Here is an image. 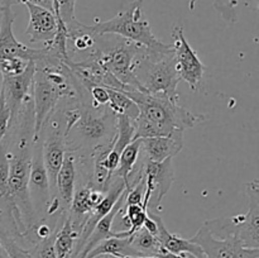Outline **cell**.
Segmentation results:
<instances>
[{
    "instance_id": "obj_11",
    "label": "cell",
    "mask_w": 259,
    "mask_h": 258,
    "mask_svg": "<svg viewBox=\"0 0 259 258\" xmlns=\"http://www.w3.org/2000/svg\"><path fill=\"white\" fill-rule=\"evenodd\" d=\"M28 189H29L30 201L35 210L38 222L46 219L51 202V190L47 169H46L45 161H43L42 138L40 137L37 141L33 142Z\"/></svg>"
},
{
    "instance_id": "obj_16",
    "label": "cell",
    "mask_w": 259,
    "mask_h": 258,
    "mask_svg": "<svg viewBox=\"0 0 259 258\" xmlns=\"http://www.w3.org/2000/svg\"><path fill=\"white\" fill-rule=\"evenodd\" d=\"M184 148V132L176 131L168 136L151 137L142 139V151L146 159L151 162H163L174 158Z\"/></svg>"
},
{
    "instance_id": "obj_33",
    "label": "cell",
    "mask_w": 259,
    "mask_h": 258,
    "mask_svg": "<svg viewBox=\"0 0 259 258\" xmlns=\"http://www.w3.org/2000/svg\"><path fill=\"white\" fill-rule=\"evenodd\" d=\"M0 258H9V257H8L7 252H5L4 247H3L2 242H0Z\"/></svg>"
},
{
    "instance_id": "obj_29",
    "label": "cell",
    "mask_w": 259,
    "mask_h": 258,
    "mask_svg": "<svg viewBox=\"0 0 259 258\" xmlns=\"http://www.w3.org/2000/svg\"><path fill=\"white\" fill-rule=\"evenodd\" d=\"M28 62L29 61L24 60V58H13V60H9L0 65V72H2V75H18V73L24 71Z\"/></svg>"
},
{
    "instance_id": "obj_20",
    "label": "cell",
    "mask_w": 259,
    "mask_h": 258,
    "mask_svg": "<svg viewBox=\"0 0 259 258\" xmlns=\"http://www.w3.org/2000/svg\"><path fill=\"white\" fill-rule=\"evenodd\" d=\"M77 237L78 230L72 224L68 214H66L55 235V250L57 258H71Z\"/></svg>"
},
{
    "instance_id": "obj_9",
    "label": "cell",
    "mask_w": 259,
    "mask_h": 258,
    "mask_svg": "<svg viewBox=\"0 0 259 258\" xmlns=\"http://www.w3.org/2000/svg\"><path fill=\"white\" fill-rule=\"evenodd\" d=\"M13 0H4L0 5V65L13 58H24L27 61H42L47 57L48 47L30 48L20 43L13 33L15 13L13 12Z\"/></svg>"
},
{
    "instance_id": "obj_21",
    "label": "cell",
    "mask_w": 259,
    "mask_h": 258,
    "mask_svg": "<svg viewBox=\"0 0 259 258\" xmlns=\"http://www.w3.org/2000/svg\"><path fill=\"white\" fill-rule=\"evenodd\" d=\"M142 151V139H133L125 148L121 151L119 164L113 175L120 177L124 181L125 186L128 185V180L133 171L136 169L137 161L139 158V154Z\"/></svg>"
},
{
    "instance_id": "obj_6",
    "label": "cell",
    "mask_w": 259,
    "mask_h": 258,
    "mask_svg": "<svg viewBox=\"0 0 259 258\" xmlns=\"http://www.w3.org/2000/svg\"><path fill=\"white\" fill-rule=\"evenodd\" d=\"M144 50L146 48L142 46L123 38L116 46L105 48V50H96L95 52H91V55L121 85H124L125 91H144L138 78L136 77L137 62Z\"/></svg>"
},
{
    "instance_id": "obj_2",
    "label": "cell",
    "mask_w": 259,
    "mask_h": 258,
    "mask_svg": "<svg viewBox=\"0 0 259 258\" xmlns=\"http://www.w3.org/2000/svg\"><path fill=\"white\" fill-rule=\"evenodd\" d=\"M86 32L94 37H103L106 34H115L126 40L137 43L146 48L148 52L167 53L174 48L172 45H166L157 39L151 29V24L146 19L142 9V0H136L118 15L105 22L95 23L94 25L83 24Z\"/></svg>"
},
{
    "instance_id": "obj_30",
    "label": "cell",
    "mask_w": 259,
    "mask_h": 258,
    "mask_svg": "<svg viewBox=\"0 0 259 258\" xmlns=\"http://www.w3.org/2000/svg\"><path fill=\"white\" fill-rule=\"evenodd\" d=\"M10 120H12V114H10V110L9 108H8L7 103H5L4 95H3V93L0 91V143H2L5 134L8 133Z\"/></svg>"
},
{
    "instance_id": "obj_13",
    "label": "cell",
    "mask_w": 259,
    "mask_h": 258,
    "mask_svg": "<svg viewBox=\"0 0 259 258\" xmlns=\"http://www.w3.org/2000/svg\"><path fill=\"white\" fill-rule=\"evenodd\" d=\"M34 72V61H29L23 72L18 75H2L3 82L0 91L4 95L5 103L12 114V119L17 115L20 108L33 98Z\"/></svg>"
},
{
    "instance_id": "obj_17",
    "label": "cell",
    "mask_w": 259,
    "mask_h": 258,
    "mask_svg": "<svg viewBox=\"0 0 259 258\" xmlns=\"http://www.w3.org/2000/svg\"><path fill=\"white\" fill-rule=\"evenodd\" d=\"M77 181V164H76V153L72 151H66L62 166L56 179V191H57L58 205L62 212H67L72 201Z\"/></svg>"
},
{
    "instance_id": "obj_8",
    "label": "cell",
    "mask_w": 259,
    "mask_h": 258,
    "mask_svg": "<svg viewBox=\"0 0 259 258\" xmlns=\"http://www.w3.org/2000/svg\"><path fill=\"white\" fill-rule=\"evenodd\" d=\"M138 172L144 179V196L142 204L147 209V212L159 214L162 200L169 191L175 180L172 158L163 162L144 159Z\"/></svg>"
},
{
    "instance_id": "obj_32",
    "label": "cell",
    "mask_w": 259,
    "mask_h": 258,
    "mask_svg": "<svg viewBox=\"0 0 259 258\" xmlns=\"http://www.w3.org/2000/svg\"><path fill=\"white\" fill-rule=\"evenodd\" d=\"M197 2H199V0H190V3H189L190 10L195 9V5H196ZM220 2L224 4V7L227 8L228 10H229V9L234 10L235 7H237V4H238V0H220Z\"/></svg>"
},
{
    "instance_id": "obj_18",
    "label": "cell",
    "mask_w": 259,
    "mask_h": 258,
    "mask_svg": "<svg viewBox=\"0 0 259 258\" xmlns=\"http://www.w3.org/2000/svg\"><path fill=\"white\" fill-rule=\"evenodd\" d=\"M147 214L151 215L156 220L157 228H158L157 238H158L159 244L163 249H166L167 252L175 253V254L186 253V254H191L195 258H205L204 252L199 244L194 243L191 239H185L180 235L169 233L164 225L163 220H162L161 215L157 214V212H147Z\"/></svg>"
},
{
    "instance_id": "obj_31",
    "label": "cell",
    "mask_w": 259,
    "mask_h": 258,
    "mask_svg": "<svg viewBox=\"0 0 259 258\" xmlns=\"http://www.w3.org/2000/svg\"><path fill=\"white\" fill-rule=\"evenodd\" d=\"M22 4H25V3H32V4L39 5V7L46 8V9L53 12V3L52 0H18Z\"/></svg>"
},
{
    "instance_id": "obj_27",
    "label": "cell",
    "mask_w": 259,
    "mask_h": 258,
    "mask_svg": "<svg viewBox=\"0 0 259 258\" xmlns=\"http://www.w3.org/2000/svg\"><path fill=\"white\" fill-rule=\"evenodd\" d=\"M53 12H57L65 24L75 22V8L76 0H52Z\"/></svg>"
},
{
    "instance_id": "obj_5",
    "label": "cell",
    "mask_w": 259,
    "mask_h": 258,
    "mask_svg": "<svg viewBox=\"0 0 259 258\" xmlns=\"http://www.w3.org/2000/svg\"><path fill=\"white\" fill-rule=\"evenodd\" d=\"M248 197V211L245 214L207 220L205 227L215 237L238 238L245 247L259 248V182H249L245 186Z\"/></svg>"
},
{
    "instance_id": "obj_28",
    "label": "cell",
    "mask_w": 259,
    "mask_h": 258,
    "mask_svg": "<svg viewBox=\"0 0 259 258\" xmlns=\"http://www.w3.org/2000/svg\"><path fill=\"white\" fill-rule=\"evenodd\" d=\"M5 252L9 258H33L29 249L22 247L19 243L13 239H0Z\"/></svg>"
},
{
    "instance_id": "obj_24",
    "label": "cell",
    "mask_w": 259,
    "mask_h": 258,
    "mask_svg": "<svg viewBox=\"0 0 259 258\" xmlns=\"http://www.w3.org/2000/svg\"><path fill=\"white\" fill-rule=\"evenodd\" d=\"M57 232V230H56ZM56 232L48 238L39 240L29 248V252L33 258H57L55 250V235Z\"/></svg>"
},
{
    "instance_id": "obj_1",
    "label": "cell",
    "mask_w": 259,
    "mask_h": 258,
    "mask_svg": "<svg viewBox=\"0 0 259 258\" xmlns=\"http://www.w3.org/2000/svg\"><path fill=\"white\" fill-rule=\"evenodd\" d=\"M138 106V115L134 119V139L163 137L194 128L196 124L209 120L205 114H194L182 108L179 103L172 101L161 94H148L144 91H124Z\"/></svg>"
},
{
    "instance_id": "obj_26",
    "label": "cell",
    "mask_w": 259,
    "mask_h": 258,
    "mask_svg": "<svg viewBox=\"0 0 259 258\" xmlns=\"http://www.w3.org/2000/svg\"><path fill=\"white\" fill-rule=\"evenodd\" d=\"M8 179H9V158L8 143L3 139L0 143V195H8Z\"/></svg>"
},
{
    "instance_id": "obj_7",
    "label": "cell",
    "mask_w": 259,
    "mask_h": 258,
    "mask_svg": "<svg viewBox=\"0 0 259 258\" xmlns=\"http://www.w3.org/2000/svg\"><path fill=\"white\" fill-rule=\"evenodd\" d=\"M65 98L78 99V81L75 89L58 86L46 76L42 68L35 67L33 78V111H34V132L33 139L37 141L51 115L58 104Z\"/></svg>"
},
{
    "instance_id": "obj_3",
    "label": "cell",
    "mask_w": 259,
    "mask_h": 258,
    "mask_svg": "<svg viewBox=\"0 0 259 258\" xmlns=\"http://www.w3.org/2000/svg\"><path fill=\"white\" fill-rule=\"evenodd\" d=\"M80 101L78 116L67 133L65 134L67 151L77 153L82 148H90V153L96 147L110 144L116 133V116L108 106L99 114L90 101Z\"/></svg>"
},
{
    "instance_id": "obj_25",
    "label": "cell",
    "mask_w": 259,
    "mask_h": 258,
    "mask_svg": "<svg viewBox=\"0 0 259 258\" xmlns=\"http://www.w3.org/2000/svg\"><path fill=\"white\" fill-rule=\"evenodd\" d=\"M83 88L88 90L90 94L91 100L90 104L94 109H100L108 106L109 103V93L108 88L101 85H94V83H88V85H82Z\"/></svg>"
},
{
    "instance_id": "obj_12",
    "label": "cell",
    "mask_w": 259,
    "mask_h": 258,
    "mask_svg": "<svg viewBox=\"0 0 259 258\" xmlns=\"http://www.w3.org/2000/svg\"><path fill=\"white\" fill-rule=\"evenodd\" d=\"M191 240L201 247L205 258H259V248L245 247L238 238L215 237L202 225Z\"/></svg>"
},
{
    "instance_id": "obj_23",
    "label": "cell",
    "mask_w": 259,
    "mask_h": 258,
    "mask_svg": "<svg viewBox=\"0 0 259 258\" xmlns=\"http://www.w3.org/2000/svg\"><path fill=\"white\" fill-rule=\"evenodd\" d=\"M109 93V103L108 108L113 111L115 115H125L131 118L132 120L137 118L139 110L133 100L125 95L124 91L115 90V89L108 88Z\"/></svg>"
},
{
    "instance_id": "obj_34",
    "label": "cell",
    "mask_w": 259,
    "mask_h": 258,
    "mask_svg": "<svg viewBox=\"0 0 259 258\" xmlns=\"http://www.w3.org/2000/svg\"><path fill=\"white\" fill-rule=\"evenodd\" d=\"M94 258H120V257H115V255H110V254H101V255H98V257H94Z\"/></svg>"
},
{
    "instance_id": "obj_4",
    "label": "cell",
    "mask_w": 259,
    "mask_h": 258,
    "mask_svg": "<svg viewBox=\"0 0 259 258\" xmlns=\"http://www.w3.org/2000/svg\"><path fill=\"white\" fill-rule=\"evenodd\" d=\"M136 77L148 94H161L179 103L177 86L179 71L174 57V50L167 53H154L144 50L136 66Z\"/></svg>"
},
{
    "instance_id": "obj_14",
    "label": "cell",
    "mask_w": 259,
    "mask_h": 258,
    "mask_svg": "<svg viewBox=\"0 0 259 258\" xmlns=\"http://www.w3.org/2000/svg\"><path fill=\"white\" fill-rule=\"evenodd\" d=\"M24 5L29 12V23L25 29L29 42L48 46L57 33L58 24L55 13L32 3H25Z\"/></svg>"
},
{
    "instance_id": "obj_19",
    "label": "cell",
    "mask_w": 259,
    "mask_h": 258,
    "mask_svg": "<svg viewBox=\"0 0 259 258\" xmlns=\"http://www.w3.org/2000/svg\"><path fill=\"white\" fill-rule=\"evenodd\" d=\"M101 254H110L120 258L138 257V253L131 245V237H110L104 239L96 247H94L85 258H94Z\"/></svg>"
},
{
    "instance_id": "obj_22",
    "label": "cell",
    "mask_w": 259,
    "mask_h": 258,
    "mask_svg": "<svg viewBox=\"0 0 259 258\" xmlns=\"http://www.w3.org/2000/svg\"><path fill=\"white\" fill-rule=\"evenodd\" d=\"M131 245L138 253V257H144V255L156 257L162 248L157 235L149 233L143 227L131 235Z\"/></svg>"
},
{
    "instance_id": "obj_10",
    "label": "cell",
    "mask_w": 259,
    "mask_h": 258,
    "mask_svg": "<svg viewBox=\"0 0 259 258\" xmlns=\"http://www.w3.org/2000/svg\"><path fill=\"white\" fill-rule=\"evenodd\" d=\"M172 38H174L172 43L174 57L180 78L186 81L192 91H197L202 82L206 67L199 58L196 51L190 46L181 25H175L172 30Z\"/></svg>"
},
{
    "instance_id": "obj_15",
    "label": "cell",
    "mask_w": 259,
    "mask_h": 258,
    "mask_svg": "<svg viewBox=\"0 0 259 258\" xmlns=\"http://www.w3.org/2000/svg\"><path fill=\"white\" fill-rule=\"evenodd\" d=\"M104 195H105V191L95 189L90 181L86 182L85 185H81L77 190H75L67 214L78 233L91 211L103 200Z\"/></svg>"
}]
</instances>
